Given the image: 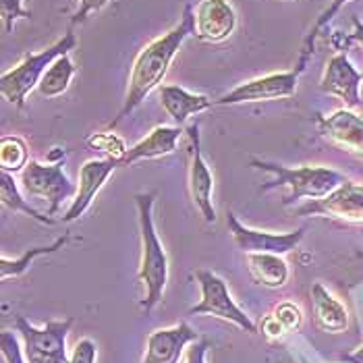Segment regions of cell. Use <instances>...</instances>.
I'll return each mask as SVG.
<instances>
[{"mask_svg": "<svg viewBox=\"0 0 363 363\" xmlns=\"http://www.w3.org/2000/svg\"><path fill=\"white\" fill-rule=\"evenodd\" d=\"M259 333L266 336L268 340H279L282 336L286 335V330H284V326L279 322V318L274 315V313H270V315H266L264 320H262V324H259Z\"/></svg>", "mask_w": 363, "mask_h": 363, "instance_id": "cell-32", "label": "cell"}, {"mask_svg": "<svg viewBox=\"0 0 363 363\" xmlns=\"http://www.w3.org/2000/svg\"><path fill=\"white\" fill-rule=\"evenodd\" d=\"M250 164L253 168H257V170L274 174L272 181H268V183H264L259 187V194H268V191L279 189V187H286L289 189V196H284V199H282L284 206H291V203H295V201H299L303 197L322 199V197L330 196L336 187H340L342 183H347L345 174H340L335 168L320 167V164L286 168L280 167V164H274V162L257 160V158H253Z\"/></svg>", "mask_w": 363, "mask_h": 363, "instance_id": "cell-3", "label": "cell"}, {"mask_svg": "<svg viewBox=\"0 0 363 363\" xmlns=\"http://www.w3.org/2000/svg\"><path fill=\"white\" fill-rule=\"evenodd\" d=\"M301 216H324L349 224H363V185L342 183L330 196L313 199L311 203L297 210Z\"/></svg>", "mask_w": 363, "mask_h": 363, "instance_id": "cell-10", "label": "cell"}, {"mask_svg": "<svg viewBox=\"0 0 363 363\" xmlns=\"http://www.w3.org/2000/svg\"><path fill=\"white\" fill-rule=\"evenodd\" d=\"M196 279L199 282V289H201V299L197 306L189 309V315L208 313V315H214L218 320L235 324L237 328H241L250 335H257V326L253 324L252 318L235 303L226 282L216 272L199 268V270H196Z\"/></svg>", "mask_w": 363, "mask_h": 363, "instance_id": "cell-6", "label": "cell"}, {"mask_svg": "<svg viewBox=\"0 0 363 363\" xmlns=\"http://www.w3.org/2000/svg\"><path fill=\"white\" fill-rule=\"evenodd\" d=\"M181 135H183L181 127L160 125V127L152 129L143 140L138 141L133 147H129V152L121 160V167H133V164L143 162V160H156V158L170 156L177 150V143L181 140Z\"/></svg>", "mask_w": 363, "mask_h": 363, "instance_id": "cell-17", "label": "cell"}, {"mask_svg": "<svg viewBox=\"0 0 363 363\" xmlns=\"http://www.w3.org/2000/svg\"><path fill=\"white\" fill-rule=\"evenodd\" d=\"M73 322V318L50 320L38 328L23 315H17L15 328L23 336V355L28 363H69L67 336L71 333Z\"/></svg>", "mask_w": 363, "mask_h": 363, "instance_id": "cell-5", "label": "cell"}, {"mask_svg": "<svg viewBox=\"0 0 363 363\" xmlns=\"http://www.w3.org/2000/svg\"><path fill=\"white\" fill-rule=\"evenodd\" d=\"M311 309L315 324L324 333L340 335L349 328V311L322 282L311 286Z\"/></svg>", "mask_w": 363, "mask_h": 363, "instance_id": "cell-18", "label": "cell"}, {"mask_svg": "<svg viewBox=\"0 0 363 363\" xmlns=\"http://www.w3.org/2000/svg\"><path fill=\"white\" fill-rule=\"evenodd\" d=\"M208 349H210V342L206 338H197L196 342H191V347L187 349L183 363H206Z\"/></svg>", "mask_w": 363, "mask_h": 363, "instance_id": "cell-33", "label": "cell"}, {"mask_svg": "<svg viewBox=\"0 0 363 363\" xmlns=\"http://www.w3.org/2000/svg\"><path fill=\"white\" fill-rule=\"evenodd\" d=\"M349 2H353V0H330L328 9H324V11L320 13V17L315 19L313 28L309 29V33L306 35L303 48H301V55H299V62H297V71H299V73H303V71H306V65H308L309 56H311V52H313V42H315V38H318L320 29L326 28V26L335 19L336 13H338L345 4H349Z\"/></svg>", "mask_w": 363, "mask_h": 363, "instance_id": "cell-25", "label": "cell"}, {"mask_svg": "<svg viewBox=\"0 0 363 363\" xmlns=\"http://www.w3.org/2000/svg\"><path fill=\"white\" fill-rule=\"evenodd\" d=\"M0 201H2V206L6 208V210H11V212H21V214H26L29 218H33V220H38V223L42 224H55V218H50V216H44L42 212H38L31 203H29L26 196H23V191L19 189V185L15 183V179H13V174L11 172H0Z\"/></svg>", "mask_w": 363, "mask_h": 363, "instance_id": "cell-23", "label": "cell"}, {"mask_svg": "<svg viewBox=\"0 0 363 363\" xmlns=\"http://www.w3.org/2000/svg\"><path fill=\"white\" fill-rule=\"evenodd\" d=\"M315 125L324 140L335 147L363 160V116L353 108H338L333 114H318Z\"/></svg>", "mask_w": 363, "mask_h": 363, "instance_id": "cell-11", "label": "cell"}, {"mask_svg": "<svg viewBox=\"0 0 363 363\" xmlns=\"http://www.w3.org/2000/svg\"><path fill=\"white\" fill-rule=\"evenodd\" d=\"M31 13L23 9V0H0V19L4 33H13L17 19H29Z\"/></svg>", "mask_w": 363, "mask_h": 363, "instance_id": "cell-27", "label": "cell"}, {"mask_svg": "<svg viewBox=\"0 0 363 363\" xmlns=\"http://www.w3.org/2000/svg\"><path fill=\"white\" fill-rule=\"evenodd\" d=\"M154 199H156L154 191L135 196L141 239V262L138 279L143 284L141 309L145 315H150L154 308L162 301L168 282V255L154 224Z\"/></svg>", "mask_w": 363, "mask_h": 363, "instance_id": "cell-2", "label": "cell"}, {"mask_svg": "<svg viewBox=\"0 0 363 363\" xmlns=\"http://www.w3.org/2000/svg\"><path fill=\"white\" fill-rule=\"evenodd\" d=\"M121 167L116 160L108 158H100V160H87L84 167L79 168V179H77V194L71 199V206L67 210V214L62 216L65 223H73L79 216H84L87 208L91 206V201L96 196L102 191V187L106 185V181L111 179V174Z\"/></svg>", "mask_w": 363, "mask_h": 363, "instance_id": "cell-14", "label": "cell"}, {"mask_svg": "<svg viewBox=\"0 0 363 363\" xmlns=\"http://www.w3.org/2000/svg\"><path fill=\"white\" fill-rule=\"evenodd\" d=\"M274 315L279 318V322L284 326L286 333H297V330L301 328V324H303V313H301V309H299V306L291 303V301H284V303L277 306Z\"/></svg>", "mask_w": 363, "mask_h": 363, "instance_id": "cell-28", "label": "cell"}, {"mask_svg": "<svg viewBox=\"0 0 363 363\" xmlns=\"http://www.w3.org/2000/svg\"><path fill=\"white\" fill-rule=\"evenodd\" d=\"M69 235H62V237H58L55 243H50V245H42V247H31V250H26V252L21 253L19 257H13V259H9V257H0V280H9V279H21L26 272L29 270V266L38 259V257H42V255H50V253L60 252V250H65L67 247V243H69Z\"/></svg>", "mask_w": 363, "mask_h": 363, "instance_id": "cell-21", "label": "cell"}, {"mask_svg": "<svg viewBox=\"0 0 363 363\" xmlns=\"http://www.w3.org/2000/svg\"><path fill=\"white\" fill-rule=\"evenodd\" d=\"M160 102H162V108L167 111L168 116L177 123V127H181L191 114H199V112L214 106V102L208 96L191 94L179 85H162Z\"/></svg>", "mask_w": 363, "mask_h": 363, "instance_id": "cell-19", "label": "cell"}, {"mask_svg": "<svg viewBox=\"0 0 363 363\" xmlns=\"http://www.w3.org/2000/svg\"><path fill=\"white\" fill-rule=\"evenodd\" d=\"M199 335L187 324L179 322L172 328H160L147 336L145 357L141 363H179L187 345L196 342Z\"/></svg>", "mask_w": 363, "mask_h": 363, "instance_id": "cell-16", "label": "cell"}, {"mask_svg": "<svg viewBox=\"0 0 363 363\" xmlns=\"http://www.w3.org/2000/svg\"><path fill=\"white\" fill-rule=\"evenodd\" d=\"M362 82L363 75L353 67L349 56L345 52H338L328 58L322 79H320V89L324 94L340 98L347 104V108H355L362 102V98H359Z\"/></svg>", "mask_w": 363, "mask_h": 363, "instance_id": "cell-15", "label": "cell"}, {"mask_svg": "<svg viewBox=\"0 0 363 363\" xmlns=\"http://www.w3.org/2000/svg\"><path fill=\"white\" fill-rule=\"evenodd\" d=\"M28 143L17 135H2V140H0V170L15 174L28 167Z\"/></svg>", "mask_w": 363, "mask_h": 363, "instance_id": "cell-24", "label": "cell"}, {"mask_svg": "<svg viewBox=\"0 0 363 363\" xmlns=\"http://www.w3.org/2000/svg\"><path fill=\"white\" fill-rule=\"evenodd\" d=\"M194 33H196L194 9L191 6H185L183 19L174 28L167 31V33H162L160 38L152 40L147 46L141 48L140 55L135 56V60H133L131 73H129L125 104L118 111L116 118L111 123V129L116 127L123 118H127L131 112L135 111L156 87L162 85L168 69H170V65H172L177 52L181 50L183 42L189 35H194Z\"/></svg>", "mask_w": 363, "mask_h": 363, "instance_id": "cell-1", "label": "cell"}, {"mask_svg": "<svg viewBox=\"0 0 363 363\" xmlns=\"http://www.w3.org/2000/svg\"><path fill=\"white\" fill-rule=\"evenodd\" d=\"M247 268L255 284L266 289H282L289 282V266L277 253H247Z\"/></svg>", "mask_w": 363, "mask_h": 363, "instance_id": "cell-20", "label": "cell"}, {"mask_svg": "<svg viewBox=\"0 0 363 363\" xmlns=\"http://www.w3.org/2000/svg\"><path fill=\"white\" fill-rule=\"evenodd\" d=\"M0 349H2L4 363H28L21 347H19V340L15 338L13 333H2L0 335Z\"/></svg>", "mask_w": 363, "mask_h": 363, "instance_id": "cell-29", "label": "cell"}, {"mask_svg": "<svg viewBox=\"0 0 363 363\" xmlns=\"http://www.w3.org/2000/svg\"><path fill=\"white\" fill-rule=\"evenodd\" d=\"M342 362L345 363H363V345L362 347H357L353 353L345 355V357H342Z\"/></svg>", "mask_w": 363, "mask_h": 363, "instance_id": "cell-35", "label": "cell"}, {"mask_svg": "<svg viewBox=\"0 0 363 363\" xmlns=\"http://www.w3.org/2000/svg\"><path fill=\"white\" fill-rule=\"evenodd\" d=\"M21 191L26 197H40L48 201V216H55L60 206L75 197L77 187L65 174L62 162H40L29 160L21 170Z\"/></svg>", "mask_w": 363, "mask_h": 363, "instance_id": "cell-7", "label": "cell"}, {"mask_svg": "<svg viewBox=\"0 0 363 363\" xmlns=\"http://www.w3.org/2000/svg\"><path fill=\"white\" fill-rule=\"evenodd\" d=\"M48 162H52V164H56V162H65V147H52V152L48 154Z\"/></svg>", "mask_w": 363, "mask_h": 363, "instance_id": "cell-36", "label": "cell"}, {"mask_svg": "<svg viewBox=\"0 0 363 363\" xmlns=\"http://www.w3.org/2000/svg\"><path fill=\"white\" fill-rule=\"evenodd\" d=\"M299 71H282V73H268L262 77L250 79L245 84L237 85L228 94L214 100L216 106H235L245 102H268V100H284L295 96Z\"/></svg>", "mask_w": 363, "mask_h": 363, "instance_id": "cell-8", "label": "cell"}, {"mask_svg": "<svg viewBox=\"0 0 363 363\" xmlns=\"http://www.w3.org/2000/svg\"><path fill=\"white\" fill-rule=\"evenodd\" d=\"M87 145L91 150H98L104 158L108 160H116L121 164V160L125 158V154L129 152L127 143L123 138H118L116 133L112 131H100V133H94L87 138Z\"/></svg>", "mask_w": 363, "mask_h": 363, "instance_id": "cell-26", "label": "cell"}, {"mask_svg": "<svg viewBox=\"0 0 363 363\" xmlns=\"http://www.w3.org/2000/svg\"><path fill=\"white\" fill-rule=\"evenodd\" d=\"M197 40L208 44L226 42L237 29V13L228 0H199L194 11Z\"/></svg>", "mask_w": 363, "mask_h": 363, "instance_id": "cell-13", "label": "cell"}, {"mask_svg": "<svg viewBox=\"0 0 363 363\" xmlns=\"http://www.w3.org/2000/svg\"><path fill=\"white\" fill-rule=\"evenodd\" d=\"M226 224L230 230V237L235 245L243 253H277V255H286L291 253L303 239L306 228L289 230V233H272V230H257L250 228L241 223L233 212H228Z\"/></svg>", "mask_w": 363, "mask_h": 363, "instance_id": "cell-9", "label": "cell"}, {"mask_svg": "<svg viewBox=\"0 0 363 363\" xmlns=\"http://www.w3.org/2000/svg\"><path fill=\"white\" fill-rule=\"evenodd\" d=\"M98 357V347L91 338H82L75 342L71 355H69V363H96Z\"/></svg>", "mask_w": 363, "mask_h": 363, "instance_id": "cell-30", "label": "cell"}, {"mask_svg": "<svg viewBox=\"0 0 363 363\" xmlns=\"http://www.w3.org/2000/svg\"><path fill=\"white\" fill-rule=\"evenodd\" d=\"M77 2H79V9H77V13H75V15H73V19H71V28H75V26L84 23L85 19H87V15L102 11L111 0H77Z\"/></svg>", "mask_w": 363, "mask_h": 363, "instance_id": "cell-31", "label": "cell"}, {"mask_svg": "<svg viewBox=\"0 0 363 363\" xmlns=\"http://www.w3.org/2000/svg\"><path fill=\"white\" fill-rule=\"evenodd\" d=\"M75 44H77L75 33H73V29H69L55 46H50V48H46L42 52L28 55L19 65L4 71L2 77H0V91L4 96V100L11 102L17 108H23L31 89H35L40 85L44 73L48 71V67L55 62L58 56L69 55L75 48Z\"/></svg>", "mask_w": 363, "mask_h": 363, "instance_id": "cell-4", "label": "cell"}, {"mask_svg": "<svg viewBox=\"0 0 363 363\" xmlns=\"http://www.w3.org/2000/svg\"><path fill=\"white\" fill-rule=\"evenodd\" d=\"M353 28H355V31L351 33V38H349V40L357 42V44L363 48V23L357 19V17H353Z\"/></svg>", "mask_w": 363, "mask_h": 363, "instance_id": "cell-34", "label": "cell"}, {"mask_svg": "<svg viewBox=\"0 0 363 363\" xmlns=\"http://www.w3.org/2000/svg\"><path fill=\"white\" fill-rule=\"evenodd\" d=\"M191 140V160H189V194L203 216L206 223H216V208H214V177L201 154V140H199V125H191L187 129Z\"/></svg>", "mask_w": 363, "mask_h": 363, "instance_id": "cell-12", "label": "cell"}, {"mask_svg": "<svg viewBox=\"0 0 363 363\" xmlns=\"http://www.w3.org/2000/svg\"><path fill=\"white\" fill-rule=\"evenodd\" d=\"M75 73H77V67L71 60V56H58L55 62L48 67V71L44 73L42 82L38 85L40 96H44V98H58V96H62L69 89Z\"/></svg>", "mask_w": 363, "mask_h": 363, "instance_id": "cell-22", "label": "cell"}]
</instances>
